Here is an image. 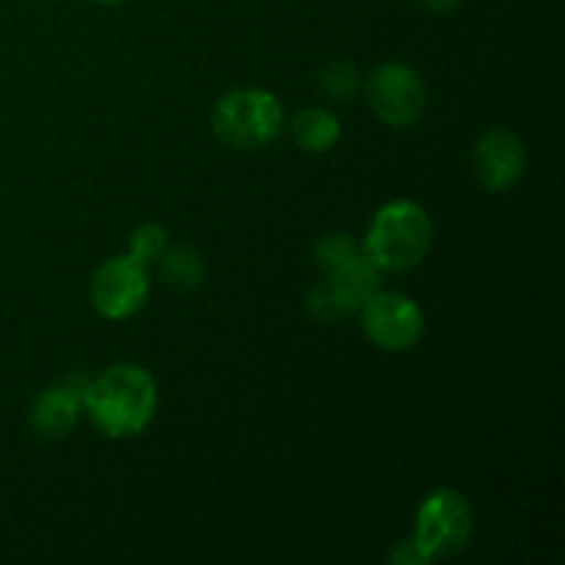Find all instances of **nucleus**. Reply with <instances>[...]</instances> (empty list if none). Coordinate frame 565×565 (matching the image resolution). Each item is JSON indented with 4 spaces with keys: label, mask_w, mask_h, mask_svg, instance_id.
<instances>
[{
    "label": "nucleus",
    "mask_w": 565,
    "mask_h": 565,
    "mask_svg": "<svg viewBox=\"0 0 565 565\" xmlns=\"http://www.w3.org/2000/svg\"><path fill=\"white\" fill-rule=\"evenodd\" d=\"M419 3L428 11H436V14H447V11H452L456 6H461V0H419Z\"/></svg>",
    "instance_id": "obj_17"
},
{
    "label": "nucleus",
    "mask_w": 565,
    "mask_h": 565,
    "mask_svg": "<svg viewBox=\"0 0 565 565\" xmlns=\"http://www.w3.org/2000/svg\"><path fill=\"white\" fill-rule=\"evenodd\" d=\"M370 108L392 127L417 125L425 114V83L406 64H384L367 81Z\"/></svg>",
    "instance_id": "obj_5"
},
{
    "label": "nucleus",
    "mask_w": 565,
    "mask_h": 565,
    "mask_svg": "<svg viewBox=\"0 0 565 565\" xmlns=\"http://www.w3.org/2000/svg\"><path fill=\"white\" fill-rule=\"evenodd\" d=\"M356 254H362V246L351 235L334 232V235H326L323 241H318V246H315V263L331 274V270L340 268L342 263L353 259Z\"/></svg>",
    "instance_id": "obj_14"
},
{
    "label": "nucleus",
    "mask_w": 565,
    "mask_h": 565,
    "mask_svg": "<svg viewBox=\"0 0 565 565\" xmlns=\"http://www.w3.org/2000/svg\"><path fill=\"white\" fill-rule=\"evenodd\" d=\"M434 243V224L417 202H390L375 213L362 254L379 270L401 274L423 263Z\"/></svg>",
    "instance_id": "obj_2"
},
{
    "label": "nucleus",
    "mask_w": 565,
    "mask_h": 565,
    "mask_svg": "<svg viewBox=\"0 0 565 565\" xmlns=\"http://www.w3.org/2000/svg\"><path fill=\"white\" fill-rule=\"evenodd\" d=\"M340 119L323 108H307L292 121V138L303 152H329L340 141Z\"/></svg>",
    "instance_id": "obj_11"
},
{
    "label": "nucleus",
    "mask_w": 565,
    "mask_h": 565,
    "mask_svg": "<svg viewBox=\"0 0 565 565\" xmlns=\"http://www.w3.org/2000/svg\"><path fill=\"white\" fill-rule=\"evenodd\" d=\"M149 296L147 265L138 259L114 257L94 274L92 301L103 318L125 320L143 307Z\"/></svg>",
    "instance_id": "obj_7"
},
{
    "label": "nucleus",
    "mask_w": 565,
    "mask_h": 565,
    "mask_svg": "<svg viewBox=\"0 0 565 565\" xmlns=\"http://www.w3.org/2000/svg\"><path fill=\"white\" fill-rule=\"evenodd\" d=\"M309 309H312V312L318 315V318H323V320H331V318H337V315H340V307L334 303V298H331L329 287H326V285L318 287V290L309 296Z\"/></svg>",
    "instance_id": "obj_16"
},
{
    "label": "nucleus",
    "mask_w": 565,
    "mask_h": 565,
    "mask_svg": "<svg viewBox=\"0 0 565 565\" xmlns=\"http://www.w3.org/2000/svg\"><path fill=\"white\" fill-rule=\"evenodd\" d=\"M364 334L381 351H406L423 337V309L401 292H375L362 307Z\"/></svg>",
    "instance_id": "obj_6"
},
{
    "label": "nucleus",
    "mask_w": 565,
    "mask_h": 565,
    "mask_svg": "<svg viewBox=\"0 0 565 565\" xmlns=\"http://www.w3.org/2000/svg\"><path fill=\"white\" fill-rule=\"evenodd\" d=\"M83 397L77 392H72L70 386H50L42 395L33 401L31 406V425L33 430H39L47 439L55 436H66L75 428L77 417H81Z\"/></svg>",
    "instance_id": "obj_10"
},
{
    "label": "nucleus",
    "mask_w": 565,
    "mask_h": 565,
    "mask_svg": "<svg viewBox=\"0 0 565 565\" xmlns=\"http://www.w3.org/2000/svg\"><path fill=\"white\" fill-rule=\"evenodd\" d=\"M285 125L279 99L263 88H237L224 94L213 108V130L235 149H263Z\"/></svg>",
    "instance_id": "obj_3"
},
{
    "label": "nucleus",
    "mask_w": 565,
    "mask_h": 565,
    "mask_svg": "<svg viewBox=\"0 0 565 565\" xmlns=\"http://www.w3.org/2000/svg\"><path fill=\"white\" fill-rule=\"evenodd\" d=\"M99 3H119V0H99Z\"/></svg>",
    "instance_id": "obj_18"
},
{
    "label": "nucleus",
    "mask_w": 565,
    "mask_h": 565,
    "mask_svg": "<svg viewBox=\"0 0 565 565\" xmlns=\"http://www.w3.org/2000/svg\"><path fill=\"white\" fill-rule=\"evenodd\" d=\"M359 86H362V75L351 64H345V61H334V64H329L320 72V88L329 97L348 99L356 94Z\"/></svg>",
    "instance_id": "obj_15"
},
{
    "label": "nucleus",
    "mask_w": 565,
    "mask_h": 565,
    "mask_svg": "<svg viewBox=\"0 0 565 565\" xmlns=\"http://www.w3.org/2000/svg\"><path fill=\"white\" fill-rule=\"evenodd\" d=\"M158 265H160V276H163L169 285L180 287V290H193V287L202 285L204 279V265L193 248H185V246L166 248L163 257L158 259Z\"/></svg>",
    "instance_id": "obj_12"
},
{
    "label": "nucleus",
    "mask_w": 565,
    "mask_h": 565,
    "mask_svg": "<svg viewBox=\"0 0 565 565\" xmlns=\"http://www.w3.org/2000/svg\"><path fill=\"white\" fill-rule=\"evenodd\" d=\"M169 248V232L160 224H141L130 237V257L141 265H152Z\"/></svg>",
    "instance_id": "obj_13"
},
{
    "label": "nucleus",
    "mask_w": 565,
    "mask_h": 565,
    "mask_svg": "<svg viewBox=\"0 0 565 565\" xmlns=\"http://www.w3.org/2000/svg\"><path fill=\"white\" fill-rule=\"evenodd\" d=\"M329 292L340 312H362L364 303L381 292V270L370 263L364 254L342 263L340 268L331 270Z\"/></svg>",
    "instance_id": "obj_9"
},
{
    "label": "nucleus",
    "mask_w": 565,
    "mask_h": 565,
    "mask_svg": "<svg viewBox=\"0 0 565 565\" xmlns=\"http://www.w3.org/2000/svg\"><path fill=\"white\" fill-rule=\"evenodd\" d=\"M475 527V511L461 491L441 489L423 502L417 513V533L414 550L423 563L441 561L469 544Z\"/></svg>",
    "instance_id": "obj_4"
},
{
    "label": "nucleus",
    "mask_w": 565,
    "mask_h": 565,
    "mask_svg": "<svg viewBox=\"0 0 565 565\" xmlns=\"http://www.w3.org/2000/svg\"><path fill=\"white\" fill-rule=\"evenodd\" d=\"M527 166V149L511 130H489L475 143V174L489 191H508L516 185Z\"/></svg>",
    "instance_id": "obj_8"
},
{
    "label": "nucleus",
    "mask_w": 565,
    "mask_h": 565,
    "mask_svg": "<svg viewBox=\"0 0 565 565\" xmlns=\"http://www.w3.org/2000/svg\"><path fill=\"white\" fill-rule=\"evenodd\" d=\"M83 406L103 434L121 439V436L141 434L152 423L158 390L152 375L138 364H116L99 379L88 381Z\"/></svg>",
    "instance_id": "obj_1"
}]
</instances>
